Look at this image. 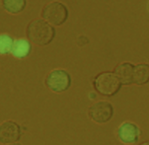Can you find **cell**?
Masks as SVG:
<instances>
[{
    "label": "cell",
    "mask_w": 149,
    "mask_h": 145,
    "mask_svg": "<svg viewBox=\"0 0 149 145\" xmlns=\"http://www.w3.org/2000/svg\"><path fill=\"white\" fill-rule=\"evenodd\" d=\"M53 26L43 19H35L30 22L26 29L28 40L38 46H45L49 44L55 37Z\"/></svg>",
    "instance_id": "cell-1"
},
{
    "label": "cell",
    "mask_w": 149,
    "mask_h": 145,
    "mask_svg": "<svg viewBox=\"0 0 149 145\" xmlns=\"http://www.w3.org/2000/svg\"><path fill=\"white\" fill-rule=\"evenodd\" d=\"M90 118L97 124H105L108 122L113 115V105L107 101H100L93 104L88 111Z\"/></svg>",
    "instance_id": "cell-5"
},
{
    "label": "cell",
    "mask_w": 149,
    "mask_h": 145,
    "mask_svg": "<svg viewBox=\"0 0 149 145\" xmlns=\"http://www.w3.org/2000/svg\"><path fill=\"white\" fill-rule=\"evenodd\" d=\"M141 145H149V142H145V143L141 144Z\"/></svg>",
    "instance_id": "cell-13"
},
{
    "label": "cell",
    "mask_w": 149,
    "mask_h": 145,
    "mask_svg": "<svg viewBox=\"0 0 149 145\" xmlns=\"http://www.w3.org/2000/svg\"><path fill=\"white\" fill-rule=\"evenodd\" d=\"M31 51V44L26 38H18L16 39L13 43L11 49V55L17 58L23 59L27 57Z\"/></svg>",
    "instance_id": "cell-9"
},
{
    "label": "cell",
    "mask_w": 149,
    "mask_h": 145,
    "mask_svg": "<svg viewBox=\"0 0 149 145\" xmlns=\"http://www.w3.org/2000/svg\"><path fill=\"white\" fill-rule=\"evenodd\" d=\"M149 82V65L146 64H140L134 67L133 84L137 85H143Z\"/></svg>",
    "instance_id": "cell-10"
},
{
    "label": "cell",
    "mask_w": 149,
    "mask_h": 145,
    "mask_svg": "<svg viewBox=\"0 0 149 145\" xmlns=\"http://www.w3.org/2000/svg\"><path fill=\"white\" fill-rule=\"evenodd\" d=\"M21 137V128L14 121H5L0 124V143L15 144Z\"/></svg>",
    "instance_id": "cell-6"
},
{
    "label": "cell",
    "mask_w": 149,
    "mask_h": 145,
    "mask_svg": "<svg viewBox=\"0 0 149 145\" xmlns=\"http://www.w3.org/2000/svg\"><path fill=\"white\" fill-rule=\"evenodd\" d=\"M93 85L100 94L107 97L115 95L121 87L120 80L112 72L99 74L93 81Z\"/></svg>",
    "instance_id": "cell-3"
},
{
    "label": "cell",
    "mask_w": 149,
    "mask_h": 145,
    "mask_svg": "<svg viewBox=\"0 0 149 145\" xmlns=\"http://www.w3.org/2000/svg\"><path fill=\"white\" fill-rule=\"evenodd\" d=\"M141 131L136 124L126 122L118 129V137L120 141L125 144H134L137 143Z\"/></svg>",
    "instance_id": "cell-7"
},
{
    "label": "cell",
    "mask_w": 149,
    "mask_h": 145,
    "mask_svg": "<svg viewBox=\"0 0 149 145\" xmlns=\"http://www.w3.org/2000/svg\"><path fill=\"white\" fill-rule=\"evenodd\" d=\"M45 84L52 91L61 93L67 90L71 86V77L64 70H53L46 76Z\"/></svg>",
    "instance_id": "cell-4"
},
{
    "label": "cell",
    "mask_w": 149,
    "mask_h": 145,
    "mask_svg": "<svg viewBox=\"0 0 149 145\" xmlns=\"http://www.w3.org/2000/svg\"><path fill=\"white\" fill-rule=\"evenodd\" d=\"M134 65L129 63L120 64L114 69V75L120 80L121 84L129 85L133 84V72Z\"/></svg>",
    "instance_id": "cell-8"
},
{
    "label": "cell",
    "mask_w": 149,
    "mask_h": 145,
    "mask_svg": "<svg viewBox=\"0 0 149 145\" xmlns=\"http://www.w3.org/2000/svg\"><path fill=\"white\" fill-rule=\"evenodd\" d=\"M26 6V1L24 0H4L3 1V9L10 14H18Z\"/></svg>",
    "instance_id": "cell-11"
},
{
    "label": "cell",
    "mask_w": 149,
    "mask_h": 145,
    "mask_svg": "<svg viewBox=\"0 0 149 145\" xmlns=\"http://www.w3.org/2000/svg\"><path fill=\"white\" fill-rule=\"evenodd\" d=\"M41 16L43 20L52 26H59L66 21L68 10L65 4L59 2H52L43 8Z\"/></svg>",
    "instance_id": "cell-2"
},
{
    "label": "cell",
    "mask_w": 149,
    "mask_h": 145,
    "mask_svg": "<svg viewBox=\"0 0 149 145\" xmlns=\"http://www.w3.org/2000/svg\"><path fill=\"white\" fill-rule=\"evenodd\" d=\"M5 145H21V144H17V143H15V144H5Z\"/></svg>",
    "instance_id": "cell-14"
},
{
    "label": "cell",
    "mask_w": 149,
    "mask_h": 145,
    "mask_svg": "<svg viewBox=\"0 0 149 145\" xmlns=\"http://www.w3.org/2000/svg\"><path fill=\"white\" fill-rule=\"evenodd\" d=\"M14 40L13 38L5 33L0 34V55L5 56L11 51Z\"/></svg>",
    "instance_id": "cell-12"
}]
</instances>
